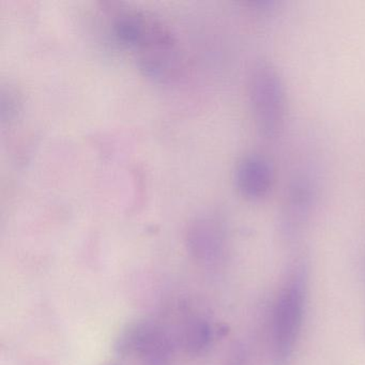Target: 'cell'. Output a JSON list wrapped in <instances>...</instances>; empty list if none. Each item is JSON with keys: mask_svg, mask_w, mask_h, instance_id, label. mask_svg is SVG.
Wrapping results in <instances>:
<instances>
[{"mask_svg": "<svg viewBox=\"0 0 365 365\" xmlns=\"http://www.w3.org/2000/svg\"><path fill=\"white\" fill-rule=\"evenodd\" d=\"M307 281L304 267H296L279 292L273 309V354L279 364L289 360L302 328Z\"/></svg>", "mask_w": 365, "mask_h": 365, "instance_id": "6da1fadb", "label": "cell"}, {"mask_svg": "<svg viewBox=\"0 0 365 365\" xmlns=\"http://www.w3.org/2000/svg\"><path fill=\"white\" fill-rule=\"evenodd\" d=\"M250 103L260 135L273 140L281 134L286 119V93L277 68L268 61L254 66L250 76Z\"/></svg>", "mask_w": 365, "mask_h": 365, "instance_id": "7a4b0ae2", "label": "cell"}, {"mask_svg": "<svg viewBox=\"0 0 365 365\" xmlns=\"http://www.w3.org/2000/svg\"><path fill=\"white\" fill-rule=\"evenodd\" d=\"M274 182V170L266 158L247 155L235 170V185L245 200L256 202L268 195Z\"/></svg>", "mask_w": 365, "mask_h": 365, "instance_id": "3957f363", "label": "cell"}, {"mask_svg": "<svg viewBox=\"0 0 365 365\" xmlns=\"http://www.w3.org/2000/svg\"><path fill=\"white\" fill-rule=\"evenodd\" d=\"M121 354H138L160 356L168 351V344L163 334L148 324H138L125 330L117 345Z\"/></svg>", "mask_w": 365, "mask_h": 365, "instance_id": "277c9868", "label": "cell"}, {"mask_svg": "<svg viewBox=\"0 0 365 365\" xmlns=\"http://www.w3.org/2000/svg\"><path fill=\"white\" fill-rule=\"evenodd\" d=\"M210 327L207 322L194 324L185 334V345L189 349L200 350L210 341Z\"/></svg>", "mask_w": 365, "mask_h": 365, "instance_id": "5b68a950", "label": "cell"}]
</instances>
